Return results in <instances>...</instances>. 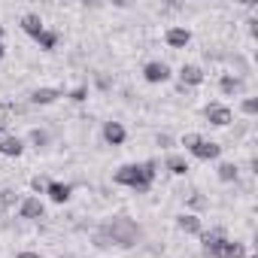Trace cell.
I'll return each mask as SVG.
<instances>
[{
    "instance_id": "18",
    "label": "cell",
    "mask_w": 258,
    "mask_h": 258,
    "mask_svg": "<svg viewBox=\"0 0 258 258\" xmlns=\"http://www.w3.org/2000/svg\"><path fill=\"white\" fill-rule=\"evenodd\" d=\"M243 255H246V243H240V240H225L222 258H243Z\"/></svg>"
},
{
    "instance_id": "5",
    "label": "cell",
    "mask_w": 258,
    "mask_h": 258,
    "mask_svg": "<svg viewBox=\"0 0 258 258\" xmlns=\"http://www.w3.org/2000/svg\"><path fill=\"white\" fill-rule=\"evenodd\" d=\"M170 76H173V70H170V64H164V61H149V64L143 67V79L152 82V85H161V82H167Z\"/></svg>"
},
{
    "instance_id": "21",
    "label": "cell",
    "mask_w": 258,
    "mask_h": 258,
    "mask_svg": "<svg viewBox=\"0 0 258 258\" xmlns=\"http://www.w3.org/2000/svg\"><path fill=\"white\" fill-rule=\"evenodd\" d=\"M70 100H73V103H82V100H88V85H76V88L70 91Z\"/></svg>"
},
{
    "instance_id": "24",
    "label": "cell",
    "mask_w": 258,
    "mask_h": 258,
    "mask_svg": "<svg viewBox=\"0 0 258 258\" xmlns=\"http://www.w3.org/2000/svg\"><path fill=\"white\" fill-rule=\"evenodd\" d=\"M16 201V191L13 188H4V191H0V207H10Z\"/></svg>"
},
{
    "instance_id": "4",
    "label": "cell",
    "mask_w": 258,
    "mask_h": 258,
    "mask_svg": "<svg viewBox=\"0 0 258 258\" xmlns=\"http://www.w3.org/2000/svg\"><path fill=\"white\" fill-rule=\"evenodd\" d=\"M225 234L216 228V231H201V249L207 258H222V246H225Z\"/></svg>"
},
{
    "instance_id": "13",
    "label": "cell",
    "mask_w": 258,
    "mask_h": 258,
    "mask_svg": "<svg viewBox=\"0 0 258 258\" xmlns=\"http://www.w3.org/2000/svg\"><path fill=\"white\" fill-rule=\"evenodd\" d=\"M46 195H49L52 204H67L70 195H73V185H67V182H49L46 185Z\"/></svg>"
},
{
    "instance_id": "29",
    "label": "cell",
    "mask_w": 258,
    "mask_h": 258,
    "mask_svg": "<svg viewBox=\"0 0 258 258\" xmlns=\"http://www.w3.org/2000/svg\"><path fill=\"white\" fill-rule=\"evenodd\" d=\"M0 43H4V25H0Z\"/></svg>"
},
{
    "instance_id": "8",
    "label": "cell",
    "mask_w": 258,
    "mask_h": 258,
    "mask_svg": "<svg viewBox=\"0 0 258 258\" xmlns=\"http://www.w3.org/2000/svg\"><path fill=\"white\" fill-rule=\"evenodd\" d=\"M22 152H25V140H22V137H13V134H4V131H0V155L19 158Z\"/></svg>"
},
{
    "instance_id": "22",
    "label": "cell",
    "mask_w": 258,
    "mask_h": 258,
    "mask_svg": "<svg viewBox=\"0 0 258 258\" xmlns=\"http://www.w3.org/2000/svg\"><path fill=\"white\" fill-rule=\"evenodd\" d=\"M240 109H243L246 115H255V112H258V100H255V97H246V100L240 103Z\"/></svg>"
},
{
    "instance_id": "1",
    "label": "cell",
    "mask_w": 258,
    "mask_h": 258,
    "mask_svg": "<svg viewBox=\"0 0 258 258\" xmlns=\"http://www.w3.org/2000/svg\"><path fill=\"white\" fill-rule=\"evenodd\" d=\"M143 237V231H140V225L134 222V219H127V216H112L97 234H94V243L97 246H121V249H127V246H134L137 240Z\"/></svg>"
},
{
    "instance_id": "9",
    "label": "cell",
    "mask_w": 258,
    "mask_h": 258,
    "mask_svg": "<svg viewBox=\"0 0 258 258\" xmlns=\"http://www.w3.org/2000/svg\"><path fill=\"white\" fill-rule=\"evenodd\" d=\"M204 82V70L198 64H182L179 70V88H198Z\"/></svg>"
},
{
    "instance_id": "15",
    "label": "cell",
    "mask_w": 258,
    "mask_h": 258,
    "mask_svg": "<svg viewBox=\"0 0 258 258\" xmlns=\"http://www.w3.org/2000/svg\"><path fill=\"white\" fill-rule=\"evenodd\" d=\"M22 31H25L28 37H34V40H37V37L46 31V25H43V19H40L37 13H25V16H22Z\"/></svg>"
},
{
    "instance_id": "20",
    "label": "cell",
    "mask_w": 258,
    "mask_h": 258,
    "mask_svg": "<svg viewBox=\"0 0 258 258\" xmlns=\"http://www.w3.org/2000/svg\"><path fill=\"white\" fill-rule=\"evenodd\" d=\"M37 46H40L43 52H52V49L58 46V34H55V31H43V34L37 37Z\"/></svg>"
},
{
    "instance_id": "11",
    "label": "cell",
    "mask_w": 258,
    "mask_h": 258,
    "mask_svg": "<svg viewBox=\"0 0 258 258\" xmlns=\"http://www.w3.org/2000/svg\"><path fill=\"white\" fill-rule=\"evenodd\" d=\"M219 91H222L225 97H234V94H243V91H246V82H243V76L225 73V76L219 79Z\"/></svg>"
},
{
    "instance_id": "25",
    "label": "cell",
    "mask_w": 258,
    "mask_h": 258,
    "mask_svg": "<svg viewBox=\"0 0 258 258\" xmlns=\"http://www.w3.org/2000/svg\"><path fill=\"white\" fill-rule=\"evenodd\" d=\"M46 185H49V182H46V179H40V176H37V179L31 182V188H34L37 195H46Z\"/></svg>"
},
{
    "instance_id": "7",
    "label": "cell",
    "mask_w": 258,
    "mask_h": 258,
    "mask_svg": "<svg viewBox=\"0 0 258 258\" xmlns=\"http://www.w3.org/2000/svg\"><path fill=\"white\" fill-rule=\"evenodd\" d=\"M43 216H46V207H43L40 198H25V201L19 204V219L37 222V219H43Z\"/></svg>"
},
{
    "instance_id": "23",
    "label": "cell",
    "mask_w": 258,
    "mask_h": 258,
    "mask_svg": "<svg viewBox=\"0 0 258 258\" xmlns=\"http://www.w3.org/2000/svg\"><path fill=\"white\" fill-rule=\"evenodd\" d=\"M31 143L40 149V146H46V143H49V134H46V131H31Z\"/></svg>"
},
{
    "instance_id": "17",
    "label": "cell",
    "mask_w": 258,
    "mask_h": 258,
    "mask_svg": "<svg viewBox=\"0 0 258 258\" xmlns=\"http://www.w3.org/2000/svg\"><path fill=\"white\" fill-rule=\"evenodd\" d=\"M164 167L173 173V176H185L191 167H188V161H185V155H176V152H170L167 158H164Z\"/></svg>"
},
{
    "instance_id": "27",
    "label": "cell",
    "mask_w": 258,
    "mask_h": 258,
    "mask_svg": "<svg viewBox=\"0 0 258 258\" xmlns=\"http://www.w3.org/2000/svg\"><path fill=\"white\" fill-rule=\"evenodd\" d=\"M191 207H204V198L201 195H191Z\"/></svg>"
},
{
    "instance_id": "26",
    "label": "cell",
    "mask_w": 258,
    "mask_h": 258,
    "mask_svg": "<svg viewBox=\"0 0 258 258\" xmlns=\"http://www.w3.org/2000/svg\"><path fill=\"white\" fill-rule=\"evenodd\" d=\"M170 143H173V140H170L167 134H161V137H158V146H170Z\"/></svg>"
},
{
    "instance_id": "10",
    "label": "cell",
    "mask_w": 258,
    "mask_h": 258,
    "mask_svg": "<svg viewBox=\"0 0 258 258\" xmlns=\"http://www.w3.org/2000/svg\"><path fill=\"white\" fill-rule=\"evenodd\" d=\"M103 140L109 146H121L127 140V131H124V124L121 121H103Z\"/></svg>"
},
{
    "instance_id": "19",
    "label": "cell",
    "mask_w": 258,
    "mask_h": 258,
    "mask_svg": "<svg viewBox=\"0 0 258 258\" xmlns=\"http://www.w3.org/2000/svg\"><path fill=\"white\" fill-rule=\"evenodd\" d=\"M216 173H219V179L222 182H237V164H231V161H222L219 167H216Z\"/></svg>"
},
{
    "instance_id": "16",
    "label": "cell",
    "mask_w": 258,
    "mask_h": 258,
    "mask_svg": "<svg viewBox=\"0 0 258 258\" xmlns=\"http://www.w3.org/2000/svg\"><path fill=\"white\" fill-rule=\"evenodd\" d=\"M58 97H64L61 88H37V91L31 94V103H37V106H49V103H55Z\"/></svg>"
},
{
    "instance_id": "14",
    "label": "cell",
    "mask_w": 258,
    "mask_h": 258,
    "mask_svg": "<svg viewBox=\"0 0 258 258\" xmlns=\"http://www.w3.org/2000/svg\"><path fill=\"white\" fill-rule=\"evenodd\" d=\"M176 228L185 231V234H195V237H201V231H204V225H201V219L195 213H179L176 216Z\"/></svg>"
},
{
    "instance_id": "28",
    "label": "cell",
    "mask_w": 258,
    "mask_h": 258,
    "mask_svg": "<svg viewBox=\"0 0 258 258\" xmlns=\"http://www.w3.org/2000/svg\"><path fill=\"white\" fill-rule=\"evenodd\" d=\"M19 258H43V255H40V252H31V249H28V252H22Z\"/></svg>"
},
{
    "instance_id": "12",
    "label": "cell",
    "mask_w": 258,
    "mask_h": 258,
    "mask_svg": "<svg viewBox=\"0 0 258 258\" xmlns=\"http://www.w3.org/2000/svg\"><path fill=\"white\" fill-rule=\"evenodd\" d=\"M164 40H167L170 49H185V46L191 43V31H188V28H167Z\"/></svg>"
},
{
    "instance_id": "3",
    "label": "cell",
    "mask_w": 258,
    "mask_h": 258,
    "mask_svg": "<svg viewBox=\"0 0 258 258\" xmlns=\"http://www.w3.org/2000/svg\"><path fill=\"white\" fill-rule=\"evenodd\" d=\"M182 146H185L198 161H216V158L222 155V146L213 143V140H204L201 134H185V137H182Z\"/></svg>"
},
{
    "instance_id": "2",
    "label": "cell",
    "mask_w": 258,
    "mask_h": 258,
    "mask_svg": "<svg viewBox=\"0 0 258 258\" xmlns=\"http://www.w3.org/2000/svg\"><path fill=\"white\" fill-rule=\"evenodd\" d=\"M158 176V161H143V164H121L112 176L115 185H124L137 195H146Z\"/></svg>"
},
{
    "instance_id": "6",
    "label": "cell",
    "mask_w": 258,
    "mask_h": 258,
    "mask_svg": "<svg viewBox=\"0 0 258 258\" xmlns=\"http://www.w3.org/2000/svg\"><path fill=\"white\" fill-rule=\"evenodd\" d=\"M204 115H207V121L216 124V127H228V124L234 121V112H231L228 106H222V103H210V106L204 109Z\"/></svg>"
}]
</instances>
